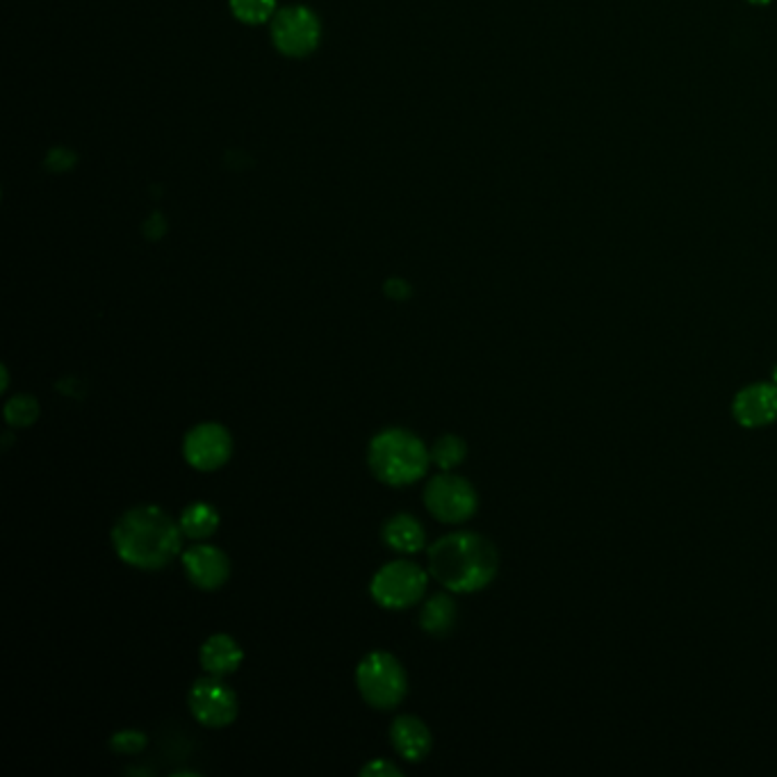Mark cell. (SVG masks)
I'll return each mask as SVG.
<instances>
[{
	"mask_svg": "<svg viewBox=\"0 0 777 777\" xmlns=\"http://www.w3.org/2000/svg\"><path fill=\"white\" fill-rule=\"evenodd\" d=\"M183 529L156 504H139L114 522L112 545L121 562L137 570H160L181 552Z\"/></svg>",
	"mask_w": 777,
	"mask_h": 777,
	"instance_id": "cell-1",
	"label": "cell"
},
{
	"mask_svg": "<svg viewBox=\"0 0 777 777\" xmlns=\"http://www.w3.org/2000/svg\"><path fill=\"white\" fill-rule=\"evenodd\" d=\"M495 545L474 531H454L429 547V572L449 593H477L497 575Z\"/></svg>",
	"mask_w": 777,
	"mask_h": 777,
	"instance_id": "cell-2",
	"label": "cell"
},
{
	"mask_svg": "<svg viewBox=\"0 0 777 777\" xmlns=\"http://www.w3.org/2000/svg\"><path fill=\"white\" fill-rule=\"evenodd\" d=\"M431 464L424 441L408 429H383L370 441L368 466L372 474L393 489L420 481Z\"/></svg>",
	"mask_w": 777,
	"mask_h": 777,
	"instance_id": "cell-3",
	"label": "cell"
},
{
	"mask_svg": "<svg viewBox=\"0 0 777 777\" xmlns=\"http://www.w3.org/2000/svg\"><path fill=\"white\" fill-rule=\"evenodd\" d=\"M358 691L370 707L391 712L406 698L408 677L402 662L385 650L370 652L356 668Z\"/></svg>",
	"mask_w": 777,
	"mask_h": 777,
	"instance_id": "cell-4",
	"label": "cell"
},
{
	"mask_svg": "<svg viewBox=\"0 0 777 777\" xmlns=\"http://www.w3.org/2000/svg\"><path fill=\"white\" fill-rule=\"evenodd\" d=\"M429 587L427 570L408 558H395L377 570L370 584L374 602L383 609H410L418 604Z\"/></svg>",
	"mask_w": 777,
	"mask_h": 777,
	"instance_id": "cell-5",
	"label": "cell"
},
{
	"mask_svg": "<svg viewBox=\"0 0 777 777\" xmlns=\"http://www.w3.org/2000/svg\"><path fill=\"white\" fill-rule=\"evenodd\" d=\"M477 491L466 477L443 472L424 485V506L435 520L445 525L470 520L477 511Z\"/></svg>",
	"mask_w": 777,
	"mask_h": 777,
	"instance_id": "cell-6",
	"label": "cell"
},
{
	"mask_svg": "<svg viewBox=\"0 0 777 777\" xmlns=\"http://www.w3.org/2000/svg\"><path fill=\"white\" fill-rule=\"evenodd\" d=\"M187 704L192 716L210 730L229 727L239 712L235 691L224 682L220 675H208L192 684Z\"/></svg>",
	"mask_w": 777,
	"mask_h": 777,
	"instance_id": "cell-7",
	"label": "cell"
},
{
	"mask_svg": "<svg viewBox=\"0 0 777 777\" xmlns=\"http://www.w3.org/2000/svg\"><path fill=\"white\" fill-rule=\"evenodd\" d=\"M233 454V435L220 422H201L192 427L183 441V456L199 472H214L229 464Z\"/></svg>",
	"mask_w": 777,
	"mask_h": 777,
	"instance_id": "cell-8",
	"label": "cell"
},
{
	"mask_svg": "<svg viewBox=\"0 0 777 777\" xmlns=\"http://www.w3.org/2000/svg\"><path fill=\"white\" fill-rule=\"evenodd\" d=\"M183 568L189 581L201 591L222 589L231 577V562L224 550L199 543L183 552Z\"/></svg>",
	"mask_w": 777,
	"mask_h": 777,
	"instance_id": "cell-9",
	"label": "cell"
},
{
	"mask_svg": "<svg viewBox=\"0 0 777 777\" xmlns=\"http://www.w3.org/2000/svg\"><path fill=\"white\" fill-rule=\"evenodd\" d=\"M320 26L308 10H285L274 21V41L287 55H304L318 44Z\"/></svg>",
	"mask_w": 777,
	"mask_h": 777,
	"instance_id": "cell-10",
	"label": "cell"
},
{
	"mask_svg": "<svg viewBox=\"0 0 777 777\" xmlns=\"http://www.w3.org/2000/svg\"><path fill=\"white\" fill-rule=\"evenodd\" d=\"M732 412L739 424L748 429L766 427L777 420V387L770 383L748 385L735 399Z\"/></svg>",
	"mask_w": 777,
	"mask_h": 777,
	"instance_id": "cell-11",
	"label": "cell"
},
{
	"mask_svg": "<svg viewBox=\"0 0 777 777\" xmlns=\"http://www.w3.org/2000/svg\"><path fill=\"white\" fill-rule=\"evenodd\" d=\"M391 741L397 750V755L410 764L427 760L431 752V732L422 718L404 714L395 718L391 727Z\"/></svg>",
	"mask_w": 777,
	"mask_h": 777,
	"instance_id": "cell-12",
	"label": "cell"
},
{
	"mask_svg": "<svg viewBox=\"0 0 777 777\" xmlns=\"http://www.w3.org/2000/svg\"><path fill=\"white\" fill-rule=\"evenodd\" d=\"M201 666L208 675H220L226 677L231 673H235L242 666V659H245V652H242V645L229 637V634H212L199 652Z\"/></svg>",
	"mask_w": 777,
	"mask_h": 777,
	"instance_id": "cell-13",
	"label": "cell"
},
{
	"mask_svg": "<svg viewBox=\"0 0 777 777\" xmlns=\"http://www.w3.org/2000/svg\"><path fill=\"white\" fill-rule=\"evenodd\" d=\"M383 543L399 554H416L424 547L427 531L420 520L410 514H397L387 518L381 529Z\"/></svg>",
	"mask_w": 777,
	"mask_h": 777,
	"instance_id": "cell-14",
	"label": "cell"
},
{
	"mask_svg": "<svg viewBox=\"0 0 777 777\" xmlns=\"http://www.w3.org/2000/svg\"><path fill=\"white\" fill-rule=\"evenodd\" d=\"M458 618V606L449 593H435L420 612V627L431 637H447Z\"/></svg>",
	"mask_w": 777,
	"mask_h": 777,
	"instance_id": "cell-15",
	"label": "cell"
},
{
	"mask_svg": "<svg viewBox=\"0 0 777 777\" xmlns=\"http://www.w3.org/2000/svg\"><path fill=\"white\" fill-rule=\"evenodd\" d=\"M178 525L187 539L206 541L220 529V511L208 502H192L189 506H185Z\"/></svg>",
	"mask_w": 777,
	"mask_h": 777,
	"instance_id": "cell-16",
	"label": "cell"
},
{
	"mask_svg": "<svg viewBox=\"0 0 777 777\" xmlns=\"http://www.w3.org/2000/svg\"><path fill=\"white\" fill-rule=\"evenodd\" d=\"M429 452H431V464L439 466L443 472H449L456 466L464 464L468 456V445L464 439H460V435L445 433L433 443V447Z\"/></svg>",
	"mask_w": 777,
	"mask_h": 777,
	"instance_id": "cell-17",
	"label": "cell"
},
{
	"mask_svg": "<svg viewBox=\"0 0 777 777\" xmlns=\"http://www.w3.org/2000/svg\"><path fill=\"white\" fill-rule=\"evenodd\" d=\"M3 412H5V422L10 427L26 429L39 420V402L28 393H21L8 399Z\"/></svg>",
	"mask_w": 777,
	"mask_h": 777,
	"instance_id": "cell-18",
	"label": "cell"
},
{
	"mask_svg": "<svg viewBox=\"0 0 777 777\" xmlns=\"http://www.w3.org/2000/svg\"><path fill=\"white\" fill-rule=\"evenodd\" d=\"M149 739L139 730H121L110 737V748L119 755H139V752L147 748Z\"/></svg>",
	"mask_w": 777,
	"mask_h": 777,
	"instance_id": "cell-19",
	"label": "cell"
},
{
	"mask_svg": "<svg viewBox=\"0 0 777 777\" xmlns=\"http://www.w3.org/2000/svg\"><path fill=\"white\" fill-rule=\"evenodd\" d=\"M274 10V0H233V12L242 21L258 23L264 21Z\"/></svg>",
	"mask_w": 777,
	"mask_h": 777,
	"instance_id": "cell-20",
	"label": "cell"
},
{
	"mask_svg": "<svg viewBox=\"0 0 777 777\" xmlns=\"http://www.w3.org/2000/svg\"><path fill=\"white\" fill-rule=\"evenodd\" d=\"M360 775H402V768H397L393 762H387V760H374L368 766H362Z\"/></svg>",
	"mask_w": 777,
	"mask_h": 777,
	"instance_id": "cell-21",
	"label": "cell"
},
{
	"mask_svg": "<svg viewBox=\"0 0 777 777\" xmlns=\"http://www.w3.org/2000/svg\"><path fill=\"white\" fill-rule=\"evenodd\" d=\"M385 293L391 295L393 299H406L410 295V289H408V283H404L399 279H393V281H387Z\"/></svg>",
	"mask_w": 777,
	"mask_h": 777,
	"instance_id": "cell-22",
	"label": "cell"
},
{
	"mask_svg": "<svg viewBox=\"0 0 777 777\" xmlns=\"http://www.w3.org/2000/svg\"><path fill=\"white\" fill-rule=\"evenodd\" d=\"M0 377H3V385H0V387H3V393H5L8 385H10V374H8V368H5V366L0 368Z\"/></svg>",
	"mask_w": 777,
	"mask_h": 777,
	"instance_id": "cell-23",
	"label": "cell"
},
{
	"mask_svg": "<svg viewBox=\"0 0 777 777\" xmlns=\"http://www.w3.org/2000/svg\"><path fill=\"white\" fill-rule=\"evenodd\" d=\"M750 3H755V5H766L768 0H750Z\"/></svg>",
	"mask_w": 777,
	"mask_h": 777,
	"instance_id": "cell-24",
	"label": "cell"
}]
</instances>
